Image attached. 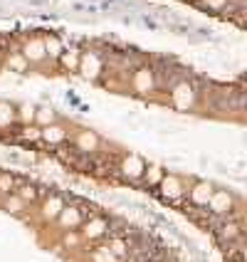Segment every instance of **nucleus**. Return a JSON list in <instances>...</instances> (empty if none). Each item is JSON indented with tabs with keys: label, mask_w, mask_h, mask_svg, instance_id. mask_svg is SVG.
Segmentation results:
<instances>
[{
	"label": "nucleus",
	"mask_w": 247,
	"mask_h": 262,
	"mask_svg": "<svg viewBox=\"0 0 247 262\" xmlns=\"http://www.w3.org/2000/svg\"><path fill=\"white\" fill-rule=\"evenodd\" d=\"M106 220L104 218H92L84 223V230H82V240H97V237H102L106 233Z\"/></svg>",
	"instance_id": "obj_9"
},
{
	"label": "nucleus",
	"mask_w": 247,
	"mask_h": 262,
	"mask_svg": "<svg viewBox=\"0 0 247 262\" xmlns=\"http://www.w3.org/2000/svg\"><path fill=\"white\" fill-rule=\"evenodd\" d=\"M77 146H79V151H87V154H92V151H97V146H99V136L94 134V131H79L77 134Z\"/></svg>",
	"instance_id": "obj_11"
},
{
	"label": "nucleus",
	"mask_w": 247,
	"mask_h": 262,
	"mask_svg": "<svg viewBox=\"0 0 247 262\" xmlns=\"http://www.w3.org/2000/svg\"><path fill=\"white\" fill-rule=\"evenodd\" d=\"M131 84H133V89H136L139 94H148V92H153V72H151L148 67L136 70L133 77H131Z\"/></svg>",
	"instance_id": "obj_3"
},
{
	"label": "nucleus",
	"mask_w": 247,
	"mask_h": 262,
	"mask_svg": "<svg viewBox=\"0 0 247 262\" xmlns=\"http://www.w3.org/2000/svg\"><path fill=\"white\" fill-rule=\"evenodd\" d=\"M42 139L47 144H62V141L67 139V129L59 126L57 121H55V124H50V126H42Z\"/></svg>",
	"instance_id": "obj_10"
},
{
	"label": "nucleus",
	"mask_w": 247,
	"mask_h": 262,
	"mask_svg": "<svg viewBox=\"0 0 247 262\" xmlns=\"http://www.w3.org/2000/svg\"><path fill=\"white\" fill-rule=\"evenodd\" d=\"M159 188H161V193H163L166 198H171V201L183 195V183H181V178H175V176H166V173H163Z\"/></svg>",
	"instance_id": "obj_6"
},
{
	"label": "nucleus",
	"mask_w": 247,
	"mask_h": 262,
	"mask_svg": "<svg viewBox=\"0 0 247 262\" xmlns=\"http://www.w3.org/2000/svg\"><path fill=\"white\" fill-rule=\"evenodd\" d=\"M15 119H20L25 126L35 121V106H30V104H20L17 109H15Z\"/></svg>",
	"instance_id": "obj_18"
},
{
	"label": "nucleus",
	"mask_w": 247,
	"mask_h": 262,
	"mask_svg": "<svg viewBox=\"0 0 247 262\" xmlns=\"http://www.w3.org/2000/svg\"><path fill=\"white\" fill-rule=\"evenodd\" d=\"M79 59H82V55H79L77 50H67V52H62V55H59L62 67H64V70H70V72L79 70Z\"/></svg>",
	"instance_id": "obj_16"
},
{
	"label": "nucleus",
	"mask_w": 247,
	"mask_h": 262,
	"mask_svg": "<svg viewBox=\"0 0 247 262\" xmlns=\"http://www.w3.org/2000/svg\"><path fill=\"white\" fill-rule=\"evenodd\" d=\"M42 45H44V55L50 59H59V55L64 52V50H62V42H59L55 35H47L42 40Z\"/></svg>",
	"instance_id": "obj_14"
},
{
	"label": "nucleus",
	"mask_w": 247,
	"mask_h": 262,
	"mask_svg": "<svg viewBox=\"0 0 247 262\" xmlns=\"http://www.w3.org/2000/svg\"><path fill=\"white\" fill-rule=\"evenodd\" d=\"M222 235H225V237H230V240H233V237H240V225H235V223H228V225L222 228Z\"/></svg>",
	"instance_id": "obj_28"
},
{
	"label": "nucleus",
	"mask_w": 247,
	"mask_h": 262,
	"mask_svg": "<svg viewBox=\"0 0 247 262\" xmlns=\"http://www.w3.org/2000/svg\"><path fill=\"white\" fill-rule=\"evenodd\" d=\"M126 243H124V240H111V243H109V252H111V255H114V257H124V255H126Z\"/></svg>",
	"instance_id": "obj_25"
},
{
	"label": "nucleus",
	"mask_w": 247,
	"mask_h": 262,
	"mask_svg": "<svg viewBox=\"0 0 247 262\" xmlns=\"http://www.w3.org/2000/svg\"><path fill=\"white\" fill-rule=\"evenodd\" d=\"M203 5L213 8V10H222V8L228 5V0H203Z\"/></svg>",
	"instance_id": "obj_29"
},
{
	"label": "nucleus",
	"mask_w": 247,
	"mask_h": 262,
	"mask_svg": "<svg viewBox=\"0 0 247 262\" xmlns=\"http://www.w3.org/2000/svg\"><path fill=\"white\" fill-rule=\"evenodd\" d=\"M55 121H57V114H55L52 109H35V124H37L40 129L55 124Z\"/></svg>",
	"instance_id": "obj_17"
},
{
	"label": "nucleus",
	"mask_w": 247,
	"mask_h": 262,
	"mask_svg": "<svg viewBox=\"0 0 247 262\" xmlns=\"http://www.w3.org/2000/svg\"><path fill=\"white\" fill-rule=\"evenodd\" d=\"M13 190V176L0 173V195H8Z\"/></svg>",
	"instance_id": "obj_26"
},
{
	"label": "nucleus",
	"mask_w": 247,
	"mask_h": 262,
	"mask_svg": "<svg viewBox=\"0 0 247 262\" xmlns=\"http://www.w3.org/2000/svg\"><path fill=\"white\" fill-rule=\"evenodd\" d=\"M79 67L84 70V77H97L99 74V70H102V64H99V59H97V55H82V59H79Z\"/></svg>",
	"instance_id": "obj_13"
},
{
	"label": "nucleus",
	"mask_w": 247,
	"mask_h": 262,
	"mask_svg": "<svg viewBox=\"0 0 247 262\" xmlns=\"http://www.w3.org/2000/svg\"><path fill=\"white\" fill-rule=\"evenodd\" d=\"M171 102H173L175 109H190L195 104V89L190 87L188 82H178L171 89Z\"/></svg>",
	"instance_id": "obj_1"
},
{
	"label": "nucleus",
	"mask_w": 247,
	"mask_h": 262,
	"mask_svg": "<svg viewBox=\"0 0 247 262\" xmlns=\"http://www.w3.org/2000/svg\"><path fill=\"white\" fill-rule=\"evenodd\" d=\"M62 208H64V201L59 198V195H50V198H44L42 208H40V215H42V220H57V215L62 213Z\"/></svg>",
	"instance_id": "obj_7"
},
{
	"label": "nucleus",
	"mask_w": 247,
	"mask_h": 262,
	"mask_svg": "<svg viewBox=\"0 0 247 262\" xmlns=\"http://www.w3.org/2000/svg\"><path fill=\"white\" fill-rule=\"evenodd\" d=\"M210 193H213V186L210 183H195L193 188H190V201L195 205H208V198H210Z\"/></svg>",
	"instance_id": "obj_12"
},
{
	"label": "nucleus",
	"mask_w": 247,
	"mask_h": 262,
	"mask_svg": "<svg viewBox=\"0 0 247 262\" xmlns=\"http://www.w3.org/2000/svg\"><path fill=\"white\" fill-rule=\"evenodd\" d=\"M23 57L28 59L30 64L32 62H42L47 55H44V45H42V40L40 37H32V40H28V42L23 45V52H20Z\"/></svg>",
	"instance_id": "obj_5"
},
{
	"label": "nucleus",
	"mask_w": 247,
	"mask_h": 262,
	"mask_svg": "<svg viewBox=\"0 0 247 262\" xmlns=\"http://www.w3.org/2000/svg\"><path fill=\"white\" fill-rule=\"evenodd\" d=\"M141 178H144L148 186H159L161 178H163V168H161V166H148V168L144 171V176H141Z\"/></svg>",
	"instance_id": "obj_19"
},
{
	"label": "nucleus",
	"mask_w": 247,
	"mask_h": 262,
	"mask_svg": "<svg viewBox=\"0 0 247 262\" xmlns=\"http://www.w3.org/2000/svg\"><path fill=\"white\" fill-rule=\"evenodd\" d=\"M17 198H23L25 203H32V201L37 198V193H35V188H30V186H25V188H20V193H17Z\"/></svg>",
	"instance_id": "obj_27"
},
{
	"label": "nucleus",
	"mask_w": 247,
	"mask_h": 262,
	"mask_svg": "<svg viewBox=\"0 0 247 262\" xmlns=\"http://www.w3.org/2000/svg\"><path fill=\"white\" fill-rule=\"evenodd\" d=\"M23 139H28V141H37V139H42V129L28 124V126L23 129Z\"/></svg>",
	"instance_id": "obj_24"
},
{
	"label": "nucleus",
	"mask_w": 247,
	"mask_h": 262,
	"mask_svg": "<svg viewBox=\"0 0 247 262\" xmlns=\"http://www.w3.org/2000/svg\"><path fill=\"white\" fill-rule=\"evenodd\" d=\"M233 203L235 201L228 190H213L210 198H208V205H210L215 213H220V215H222V213H230V210H233Z\"/></svg>",
	"instance_id": "obj_2"
},
{
	"label": "nucleus",
	"mask_w": 247,
	"mask_h": 262,
	"mask_svg": "<svg viewBox=\"0 0 247 262\" xmlns=\"http://www.w3.org/2000/svg\"><path fill=\"white\" fill-rule=\"evenodd\" d=\"M15 121V106L8 102H0V126H8Z\"/></svg>",
	"instance_id": "obj_21"
},
{
	"label": "nucleus",
	"mask_w": 247,
	"mask_h": 262,
	"mask_svg": "<svg viewBox=\"0 0 247 262\" xmlns=\"http://www.w3.org/2000/svg\"><path fill=\"white\" fill-rule=\"evenodd\" d=\"M92 262H119V257H114L109 248H99L92 252Z\"/></svg>",
	"instance_id": "obj_22"
},
{
	"label": "nucleus",
	"mask_w": 247,
	"mask_h": 262,
	"mask_svg": "<svg viewBox=\"0 0 247 262\" xmlns=\"http://www.w3.org/2000/svg\"><path fill=\"white\" fill-rule=\"evenodd\" d=\"M79 243H82V235L79 233H74V230H67V233L62 235V245L64 248H79Z\"/></svg>",
	"instance_id": "obj_23"
},
{
	"label": "nucleus",
	"mask_w": 247,
	"mask_h": 262,
	"mask_svg": "<svg viewBox=\"0 0 247 262\" xmlns=\"http://www.w3.org/2000/svg\"><path fill=\"white\" fill-rule=\"evenodd\" d=\"M5 64L10 67V72H28V67H30V62L20 52H10L8 57H5Z\"/></svg>",
	"instance_id": "obj_15"
},
{
	"label": "nucleus",
	"mask_w": 247,
	"mask_h": 262,
	"mask_svg": "<svg viewBox=\"0 0 247 262\" xmlns=\"http://www.w3.org/2000/svg\"><path fill=\"white\" fill-rule=\"evenodd\" d=\"M3 208H5V210H10V213H23V210H25V201L8 193V195H5V201H3Z\"/></svg>",
	"instance_id": "obj_20"
},
{
	"label": "nucleus",
	"mask_w": 247,
	"mask_h": 262,
	"mask_svg": "<svg viewBox=\"0 0 247 262\" xmlns=\"http://www.w3.org/2000/svg\"><path fill=\"white\" fill-rule=\"evenodd\" d=\"M146 171V163L139 156H124L121 159V173L131 178V181H136V178H141Z\"/></svg>",
	"instance_id": "obj_4"
},
{
	"label": "nucleus",
	"mask_w": 247,
	"mask_h": 262,
	"mask_svg": "<svg viewBox=\"0 0 247 262\" xmlns=\"http://www.w3.org/2000/svg\"><path fill=\"white\" fill-rule=\"evenodd\" d=\"M59 225L64 228V230H74L77 225H82V213L74 208V205H64L62 208V213L57 215Z\"/></svg>",
	"instance_id": "obj_8"
}]
</instances>
